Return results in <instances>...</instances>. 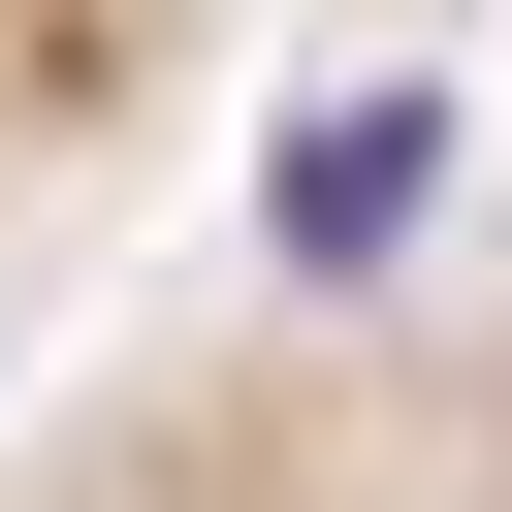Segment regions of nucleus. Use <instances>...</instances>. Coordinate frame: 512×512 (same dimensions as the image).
I'll return each mask as SVG.
<instances>
[{
	"label": "nucleus",
	"mask_w": 512,
	"mask_h": 512,
	"mask_svg": "<svg viewBox=\"0 0 512 512\" xmlns=\"http://www.w3.org/2000/svg\"><path fill=\"white\" fill-rule=\"evenodd\" d=\"M0 512H512V352H192L32 416Z\"/></svg>",
	"instance_id": "obj_1"
},
{
	"label": "nucleus",
	"mask_w": 512,
	"mask_h": 512,
	"mask_svg": "<svg viewBox=\"0 0 512 512\" xmlns=\"http://www.w3.org/2000/svg\"><path fill=\"white\" fill-rule=\"evenodd\" d=\"M160 96H192V32H0V224H64Z\"/></svg>",
	"instance_id": "obj_2"
}]
</instances>
